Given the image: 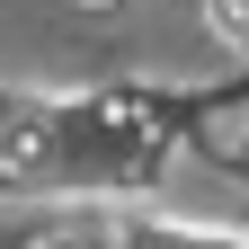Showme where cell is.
Returning <instances> with one entry per match:
<instances>
[{
	"instance_id": "cell-1",
	"label": "cell",
	"mask_w": 249,
	"mask_h": 249,
	"mask_svg": "<svg viewBox=\"0 0 249 249\" xmlns=\"http://www.w3.org/2000/svg\"><path fill=\"white\" fill-rule=\"evenodd\" d=\"M71 249H249L240 231L213 223H160V213H116V223H89Z\"/></svg>"
},
{
	"instance_id": "cell-2",
	"label": "cell",
	"mask_w": 249,
	"mask_h": 249,
	"mask_svg": "<svg viewBox=\"0 0 249 249\" xmlns=\"http://www.w3.org/2000/svg\"><path fill=\"white\" fill-rule=\"evenodd\" d=\"M223 169H231V178L249 187V134H231V142H223Z\"/></svg>"
},
{
	"instance_id": "cell-3",
	"label": "cell",
	"mask_w": 249,
	"mask_h": 249,
	"mask_svg": "<svg viewBox=\"0 0 249 249\" xmlns=\"http://www.w3.org/2000/svg\"><path fill=\"white\" fill-rule=\"evenodd\" d=\"M71 9H116V0H71Z\"/></svg>"
}]
</instances>
